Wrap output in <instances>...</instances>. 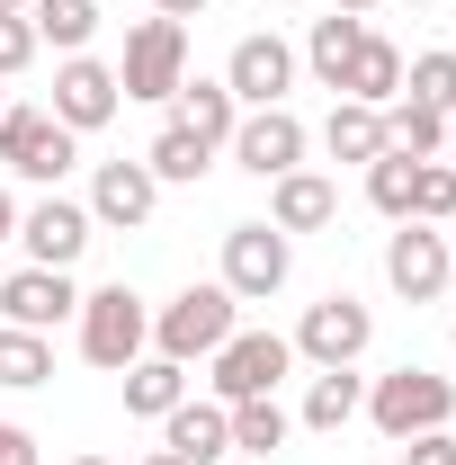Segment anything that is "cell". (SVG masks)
Returning <instances> with one entry per match:
<instances>
[{"label":"cell","mask_w":456,"mask_h":465,"mask_svg":"<svg viewBox=\"0 0 456 465\" xmlns=\"http://www.w3.org/2000/svg\"><path fill=\"white\" fill-rule=\"evenodd\" d=\"M72 322H81V358H90V367H108V376H125V367L153 349V304L125 287V278H116V287H90Z\"/></svg>","instance_id":"obj_1"},{"label":"cell","mask_w":456,"mask_h":465,"mask_svg":"<svg viewBox=\"0 0 456 465\" xmlns=\"http://www.w3.org/2000/svg\"><path fill=\"white\" fill-rule=\"evenodd\" d=\"M233 331H242V304H233L224 278H215V287H179L171 304L153 313V349L179 358V367H188V358H215Z\"/></svg>","instance_id":"obj_2"},{"label":"cell","mask_w":456,"mask_h":465,"mask_svg":"<svg viewBox=\"0 0 456 465\" xmlns=\"http://www.w3.org/2000/svg\"><path fill=\"white\" fill-rule=\"evenodd\" d=\"M367 420L385 430V439H421V430H448L456 420V376H430V367H394V376H376L367 385Z\"/></svg>","instance_id":"obj_3"},{"label":"cell","mask_w":456,"mask_h":465,"mask_svg":"<svg viewBox=\"0 0 456 465\" xmlns=\"http://www.w3.org/2000/svg\"><path fill=\"white\" fill-rule=\"evenodd\" d=\"M179 81H188V27H179V18H144V27L125 36L116 90L144 99V108H162V99H179Z\"/></svg>","instance_id":"obj_4"},{"label":"cell","mask_w":456,"mask_h":465,"mask_svg":"<svg viewBox=\"0 0 456 465\" xmlns=\"http://www.w3.org/2000/svg\"><path fill=\"white\" fill-rule=\"evenodd\" d=\"M72 162H81V134H72V125H55L45 108H0V171L9 179L55 188Z\"/></svg>","instance_id":"obj_5"},{"label":"cell","mask_w":456,"mask_h":465,"mask_svg":"<svg viewBox=\"0 0 456 465\" xmlns=\"http://www.w3.org/2000/svg\"><path fill=\"white\" fill-rule=\"evenodd\" d=\"M376 341V313L358 304V295H322V304H304V322H295V358L304 367H358Z\"/></svg>","instance_id":"obj_6"},{"label":"cell","mask_w":456,"mask_h":465,"mask_svg":"<svg viewBox=\"0 0 456 465\" xmlns=\"http://www.w3.org/2000/svg\"><path fill=\"white\" fill-rule=\"evenodd\" d=\"M286 367H295V341H278V331H233L224 349H215V403H251V394H278Z\"/></svg>","instance_id":"obj_7"},{"label":"cell","mask_w":456,"mask_h":465,"mask_svg":"<svg viewBox=\"0 0 456 465\" xmlns=\"http://www.w3.org/2000/svg\"><path fill=\"white\" fill-rule=\"evenodd\" d=\"M456 278V251H448V232L439 224H394L385 232V287L411 295V304H439Z\"/></svg>","instance_id":"obj_8"},{"label":"cell","mask_w":456,"mask_h":465,"mask_svg":"<svg viewBox=\"0 0 456 465\" xmlns=\"http://www.w3.org/2000/svg\"><path fill=\"white\" fill-rule=\"evenodd\" d=\"M286 269H295V251H286L278 224H233L224 232V287L233 304H269L286 287Z\"/></svg>","instance_id":"obj_9"},{"label":"cell","mask_w":456,"mask_h":465,"mask_svg":"<svg viewBox=\"0 0 456 465\" xmlns=\"http://www.w3.org/2000/svg\"><path fill=\"white\" fill-rule=\"evenodd\" d=\"M224 153H233L251 179H286V171H304V116H295V108H242V125H233Z\"/></svg>","instance_id":"obj_10"},{"label":"cell","mask_w":456,"mask_h":465,"mask_svg":"<svg viewBox=\"0 0 456 465\" xmlns=\"http://www.w3.org/2000/svg\"><path fill=\"white\" fill-rule=\"evenodd\" d=\"M224 90L242 108H286V90H295V45H286V36H242L224 54Z\"/></svg>","instance_id":"obj_11"},{"label":"cell","mask_w":456,"mask_h":465,"mask_svg":"<svg viewBox=\"0 0 456 465\" xmlns=\"http://www.w3.org/2000/svg\"><path fill=\"white\" fill-rule=\"evenodd\" d=\"M125 108V90H116V72L108 63H90V54H63V72H55V125H72V134H99L108 116Z\"/></svg>","instance_id":"obj_12"},{"label":"cell","mask_w":456,"mask_h":465,"mask_svg":"<svg viewBox=\"0 0 456 465\" xmlns=\"http://www.w3.org/2000/svg\"><path fill=\"white\" fill-rule=\"evenodd\" d=\"M72 313H81L72 269H9V278H0V322H18V331H55Z\"/></svg>","instance_id":"obj_13"},{"label":"cell","mask_w":456,"mask_h":465,"mask_svg":"<svg viewBox=\"0 0 456 465\" xmlns=\"http://www.w3.org/2000/svg\"><path fill=\"white\" fill-rule=\"evenodd\" d=\"M90 206H72V197H36L27 215H18V242H27V269H72L81 251H90Z\"/></svg>","instance_id":"obj_14"},{"label":"cell","mask_w":456,"mask_h":465,"mask_svg":"<svg viewBox=\"0 0 456 465\" xmlns=\"http://www.w3.org/2000/svg\"><path fill=\"white\" fill-rule=\"evenodd\" d=\"M153 206H162V179L144 171V162H99L90 171V224L134 232V224H153Z\"/></svg>","instance_id":"obj_15"},{"label":"cell","mask_w":456,"mask_h":465,"mask_svg":"<svg viewBox=\"0 0 456 465\" xmlns=\"http://www.w3.org/2000/svg\"><path fill=\"white\" fill-rule=\"evenodd\" d=\"M162 448H171L179 465H224L233 457L224 403H179V411H162Z\"/></svg>","instance_id":"obj_16"},{"label":"cell","mask_w":456,"mask_h":465,"mask_svg":"<svg viewBox=\"0 0 456 465\" xmlns=\"http://www.w3.org/2000/svg\"><path fill=\"white\" fill-rule=\"evenodd\" d=\"M341 99H358V108H394L402 99V45L394 36H358V54H349V72H341Z\"/></svg>","instance_id":"obj_17"},{"label":"cell","mask_w":456,"mask_h":465,"mask_svg":"<svg viewBox=\"0 0 456 465\" xmlns=\"http://www.w3.org/2000/svg\"><path fill=\"white\" fill-rule=\"evenodd\" d=\"M341 215V188L322 171H286V179H269V224L278 232H322Z\"/></svg>","instance_id":"obj_18"},{"label":"cell","mask_w":456,"mask_h":465,"mask_svg":"<svg viewBox=\"0 0 456 465\" xmlns=\"http://www.w3.org/2000/svg\"><path fill=\"white\" fill-rule=\"evenodd\" d=\"M367 411V385H358V367H313V385H304V430H322V439H341L349 420Z\"/></svg>","instance_id":"obj_19"},{"label":"cell","mask_w":456,"mask_h":465,"mask_svg":"<svg viewBox=\"0 0 456 465\" xmlns=\"http://www.w3.org/2000/svg\"><path fill=\"white\" fill-rule=\"evenodd\" d=\"M188 403V367L179 358H162V349H144L134 367H125V411L134 420H162V411Z\"/></svg>","instance_id":"obj_20"},{"label":"cell","mask_w":456,"mask_h":465,"mask_svg":"<svg viewBox=\"0 0 456 465\" xmlns=\"http://www.w3.org/2000/svg\"><path fill=\"white\" fill-rule=\"evenodd\" d=\"M144 171L162 179V188H197V179L215 171V143H206V134H188V125L171 116V125L144 143Z\"/></svg>","instance_id":"obj_21"},{"label":"cell","mask_w":456,"mask_h":465,"mask_svg":"<svg viewBox=\"0 0 456 465\" xmlns=\"http://www.w3.org/2000/svg\"><path fill=\"white\" fill-rule=\"evenodd\" d=\"M358 36H367V18H341V9H332V18H313V36H304V54H295V63L341 99V72H349V54H358Z\"/></svg>","instance_id":"obj_22"},{"label":"cell","mask_w":456,"mask_h":465,"mask_svg":"<svg viewBox=\"0 0 456 465\" xmlns=\"http://www.w3.org/2000/svg\"><path fill=\"white\" fill-rule=\"evenodd\" d=\"M179 125H188V134H206V143L224 153L233 125H242V99H233L224 81H197V72H188V81H179Z\"/></svg>","instance_id":"obj_23"},{"label":"cell","mask_w":456,"mask_h":465,"mask_svg":"<svg viewBox=\"0 0 456 465\" xmlns=\"http://www.w3.org/2000/svg\"><path fill=\"white\" fill-rule=\"evenodd\" d=\"M322 153L332 162H376L385 153V108H358V99H332V125H322Z\"/></svg>","instance_id":"obj_24"},{"label":"cell","mask_w":456,"mask_h":465,"mask_svg":"<svg viewBox=\"0 0 456 465\" xmlns=\"http://www.w3.org/2000/svg\"><path fill=\"white\" fill-rule=\"evenodd\" d=\"M224 420H233V448H242V457H278L286 439H295V411H286L278 394H251V403H224Z\"/></svg>","instance_id":"obj_25"},{"label":"cell","mask_w":456,"mask_h":465,"mask_svg":"<svg viewBox=\"0 0 456 465\" xmlns=\"http://www.w3.org/2000/svg\"><path fill=\"white\" fill-rule=\"evenodd\" d=\"M0 385H9V394H36V385H55V341H45V331H18V322H0Z\"/></svg>","instance_id":"obj_26"},{"label":"cell","mask_w":456,"mask_h":465,"mask_svg":"<svg viewBox=\"0 0 456 465\" xmlns=\"http://www.w3.org/2000/svg\"><path fill=\"white\" fill-rule=\"evenodd\" d=\"M27 27H36V45H55V54H90V36H99V0H36Z\"/></svg>","instance_id":"obj_27"},{"label":"cell","mask_w":456,"mask_h":465,"mask_svg":"<svg viewBox=\"0 0 456 465\" xmlns=\"http://www.w3.org/2000/svg\"><path fill=\"white\" fill-rule=\"evenodd\" d=\"M385 143H394V153H411V162H448V116L394 99V108H385Z\"/></svg>","instance_id":"obj_28"},{"label":"cell","mask_w":456,"mask_h":465,"mask_svg":"<svg viewBox=\"0 0 456 465\" xmlns=\"http://www.w3.org/2000/svg\"><path fill=\"white\" fill-rule=\"evenodd\" d=\"M402 99H411V108L456 116V54H448V45H430V54H411V63H402Z\"/></svg>","instance_id":"obj_29"},{"label":"cell","mask_w":456,"mask_h":465,"mask_svg":"<svg viewBox=\"0 0 456 465\" xmlns=\"http://www.w3.org/2000/svg\"><path fill=\"white\" fill-rule=\"evenodd\" d=\"M411 171H421V162L385 143V153L367 162V206H376V215H394V224H402V215H411Z\"/></svg>","instance_id":"obj_30"},{"label":"cell","mask_w":456,"mask_h":465,"mask_svg":"<svg viewBox=\"0 0 456 465\" xmlns=\"http://www.w3.org/2000/svg\"><path fill=\"white\" fill-rule=\"evenodd\" d=\"M456 215V162H421L411 171V215L402 224H448Z\"/></svg>","instance_id":"obj_31"},{"label":"cell","mask_w":456,"mask_h":465,"mask_svg":"<svg viewBox=\"0 0 456 465\" xmlns=\"http://www.w3.org/2000/svg\"><path fill=\"white\" fill-rule=\"evenodd\" d=\"M27 63H36V27L27 18H0V81H18Z\"/></svg>","instance_id":"obj_32"},{"label":"cell","mask_w":456,"mask_h":465,"mask_svg":"<svg viewBox=\"0 0 456 465\" xmlns=\"http://www.w3.org/2000/svg\"><path fill=\"white\" fill-rule=\"evenodd\" d=\"M402 465H456V430H421V439H402Z\"/></svg>","instance_id":"obj_33"},{"label":"cell","mask_w":456,"mask_h":465,"mask_svg":"<svg viewBox=\"0 0 456 465\" xmlns=\"http://www.w3.org/2000/svg\"><path fill=\"white\" fill-rule=\"evenodd\" d=\"M0 465H45V448H36V430L0 420Z\"/></svg>","instance_id":"obj_34"},{"label":"cell","mask_w":456,"mask_h":465,"mask_svg":"<svg viewBox=\"0 0 456 465\" xmlns=\"http://www.w3.org/2000/svg\"><path fill=\"white\" fill-rule=\"evenodd\" d=\"M197 9H206V0H153V18H179V27H188Z\"/></svg>","instance_id":"obj_35"},{"label":"cell","mask_w":456,"mask_h":465,"mask_svg":"<svg viewBox=\"0 0 456 465\" xmlns=\"http://www.w3.org/2000/svg\"><path fill=\"white\" fill-rule=\"evenodd\" d=\"M9 242H18V197L0 188V251H9Z\"/></svg>","instance_id":"obj_36"},{"label":"cell","mask_w":456,"mask_h":465,"mask_svg":"<svg viewBox=\"0 0 456 465\" xmlns=\"http://www.w3.org/2000/svg\"><path fill=\"white\" fill-rule=\"evenodd\" d=\"M332 9H341V18H367V9H385V0H332Z\"/></svg>","instance_id":"obj_37"},{"label":"cell","mask_w":456,"mask_h":465,"mask_svg":"<svg viewBox=\"0 0 456 465\" xmlns=\"http://www.w3.org/2000/svg\"><path fill=\"white\" fill-rule=\"evenodd\" d=\"M27 9H36V0H0V18H27Z\"/></svg>","instance_id":"obj_38"},{"label":"cell","mask_w":456,"mask_h":465,"mask_svg":"<svg viewBox=\"0 0 456 465\" xmlns=\"http://www.w3.org/2000/svg\"><path fill=\"white\" fill-rule=\"evenodd\" d=\"M144 465H179V457H171V448H153V457H144Z\"/></svg>","instance_id":"obj_39"},{"label":"cell","mask_w":456,"mask_h":465,"mask_svg":"<svg viewBox=\"0 0 456 465\" xmlns=\"http://www.w3.org/2000/svg\"><path fill=\"white\" fill-rule=\"evenodd\" d=\"M448 162H456V116H448Z\"/></svg>","instance_id":"obj_40"},{"label":"cell","mask_w":456,"mask_h":465,"mask_svg":"<svg viewBox=\"0 0 456 465\" xmlns=\"http://www.w3.org/2000/svg\"><path fill=\"white\" fill-rule=\"evenodd\" d=\"M72 465H108V457H72Z\"/></svg>","instance_id":"obj_41"},{"label":"cell","mask_w":456,"mask_h":465,"mask_svg":"<svg viewBox=\"0 0 456 465\" xmlns=\"http://www.w3.org/2000/svg\"><path fill=\"white\" fill-rule=\"evenodd\" d=\"M0 108H9V81H0Z\"/></svg>","instance_id":"obj_42"},{"label":"cell","mask_w":456,"mask_h":465,"mask_svg":"<svg viewBox=\"0 0 456 465\" xmlns=\"http://www.w3.org/2000/svg\"><path fill=\"white\" fill-rule=\"evenodd\" d=\"M411 9H430V0H411Z\"/></svg>","instance_id":"obj_43"},{"label":"cell","mask_w":456,"mask_h":465,"mask_svg":"<svg viewBox=\"0 0 456 465\" xmlns=\"http://www.w3.org/2000/svg\"><path fill=\"white\" fill-rule=\"evenodd\" d=\"M448 349H456V331H448Z\"/></svg>","instance_id":"obj_44"}]
</instances>
